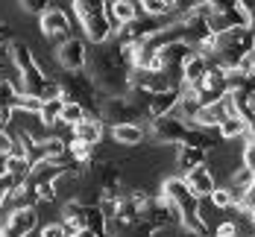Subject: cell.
<instances>
[{"label": "cell", "mask_w": 255, "mask_h": 237, "mask_svg": "<svg viewBox=\"0 0 255 237\" xmlns=\"http://www.w3.org/2000/svg\"><path fill=\"white\" fill-rule=\"evenodd\" d=\"M24 182V179H15L12 173H6V170H0V208L12 199V193H15V187Z\"/></svg>", "instance_id": "603a6c76"}, {"label": "cell", "mask_w": 255, "mask_h": 237, "mask_svg": "<svg viewBox=\"0 0 255 237\" xmlns=\"http://www.w3.org/2000/svg\"><path fill=\"white\" fill-rule=\"evenodd\" d=\"M38 229V211L35 208H15L0 226V237H29Z\"/></svg>", "instance_id": "52a82bcc"}, {"label": "cell", "mask_w": 255, "mask_h": 237, "mask_svg": "<svg viewBox=\"0 0 255 237\" xmlns=\"http://www.w3.org/2000/svg\"><path fill=\"white\" fill-rule=\"evenodd\" d=\"M208 71H211L208 59L200 56V53H194V56L188 59L185 71H182V85H188V88H200V85H203V79L208 77Z\"/></svg>", "instance_id": "9a60e30c"}, {"label": "cell", "mask_w": 255, "mask_h": 237, "mask_svg": "<svg viewBox=\"0 0 255 237\" xmlns=\"http://www.w3.org/2000/svg\"><path fill=\"white\" fill-rule=\"evenodd\" d=\"M179 100H182V85L179 88H170V91H161V94H150L144 97V117L150 120H161V117H170L176 114Z\"/></svg>", "instance_id": "8992f818"}, {"label": "cell", "mask_w": 255, "mask_h": 237, "mask_svg": "<svg viewBox=\"0 0 255 237\" xmlns=\"http://www.w3.org/2000/svg\"><path fill=\"white\" fill-rule=\"evenodd\" d=\"M109 9V0H74V12H77L79 24L82 21H88L91 15H100Z\"/></svg>", "instance_id": "ffe728a7"}, {"label": "cell", "mask_w": 255, "mask_h": 237, "mask_svg": "<svg viewBox=\"0 0 255 237\" xmlns=\"http://www.w3.org/2000/svg\"><path fill=\"white\" fill-rule=\"evenodd\" d=\"M138 6L147 18H167L173 12V3H167V0H138Z\"/></svg>", "instance_id": "7402d4cb"}, {"label": "cell", "mask_w": 255, "mask_h": 237, "mask_svg": "<svg viewBox=\"0 0 255 237\" xmlns=\"http://www.w3.org/2000/svg\"><path fill=\"white\" fill-rule=\"evenodd\" d=\"M15 147H18V141H15V135H12L9 129H0V156L6 158L9 153H12V150H15Z\"/></svg>", "instance_id": "4316f807"}, {"label": "cell", "mask_w": 255, "mask_h": 237, "mask_svg": "<svg viewBox=\"0 0 255 237\" xmlns=\"http://www.w3.org/2000/svg\"><path fill=\"white\" fill-rule=\"evenodd\" d=\"M74 138L82 141V144L100 147V141H103V120H100V117H88V120H82L79 126H74Z\"/></svg>", "instance_id": "e0dca14e"}, {"label": "cell", "mask_w": 255, "mask_h": 237, "mask_svg": "<svg viewBox=\"0 0 255 237\" xmlns=\"http://www.w3.org/2000/svg\"><path fill=\"white\" fill-rule=\"evenodd\" d=\"M253 50H255V32L250 26H238V29H229V32L217 35L214 56L208 59V65L211 68H223L226 74H232L250 59Z\"/></svg>", "instance_id": "7a4b0ae2"}, {"label": "cell", "mask_w": 255, "mask_h": 237, "mask_svg": "<svg viewBox=\"0 0 255 237\" xmlns=\"http://www.w3.org/2000/svg\"><path fill=\"white\" fill-rule=\"evenodd\" d=\"M38 21H41V32H44L47 38H53V41H56V38H62V41L71 38V35H68V32H71V18H68V12L50 9V12H44Z\"/></svg>", "instance_id": "7c38bea8"}, {"label": "cell", "mask_w": 255, "mask_h": 237, "mask_svg": "<svg viewBox=\"0 0 255 237\" xmlns=\"http://www.w3.org/2000/svg\"><path fill=\"white\" fill-rule=\"evenodd\" d=\"M250 126H253V123H250L244 114H229V117H223V123L217 126V132H220L223 141H244L247 132H250Z\"/></svg>", "instance_id": "2e32d148"}, {"label": "cell", "mask_w": 255, "mask_h": 237, "mask_svg": "<svg viewBox=\"0 0 255 237\" xmlns=\"http://www.w3.org/2000/svg\"><path fill=\"white\" fill-rule=\"evenodd\" d=\"M53 0H21V6H24V12H29V15H44V12H50Z\"/></svg>", "instance_id": "484cf974"}, {"label": "cell", "mask_w": 255, "mask_h": 237, "mask_svg": "<svg viewBox=\"0 0 255 237\" xmlns=\"http://www.w3.org/2000/svg\"><path fill=\"white\" fill-rule=\"evenodd\" d=\"M12 41H15V35H12V26L0 21V47H9Z\"/></svg>", "instance_id": "4dcf8cb0"}, {"label": "cell", "mask_w": 255, "mask_h": 237, "mask_svg": "<svg viewBox=\"0 0 255 237\" xmlns=\"http://www.w3.org/2000/svg\"><path fill=\"white\" fill-rule=\"evenodd\" d=\"M82 120H88V111H85L79 103H68V100H65V108H62L59 123H62V126H68V129H74V126H79Z\"/></svg>", "instance_id": "44dd1931"}, {"label": "cell", "mask_w": 255, "mask_h": 237, "mask_svg": "<svg viewBox=\"0 0 255 237\" xmlns=\"http://www.w3.org/2000/svg\"><path fill=\"white\" fill-rule=\"evenodd\" d=\"M59 82H62V97L68 103H79L88 111V117H100V111H97V85L85 71L82 74H68Z\"/></svg>", "instance_id": "3957f363"}, {"label": "cell", "mask_w": 255, "mask_h": 237, "mask_svg": "<svg viewBox=\"0 0 255 237\" xmlns=\"http://www.w3.org/2000/svg\"><path fill=\"white\" fill-rule=\"evenodd\" d=\"M56 59L59 65L68 71V74H82L88 68V50H85V41L79 38H65L56 50Z\"/></svg>", "instance_id": "ba28073f"}, {"label": "cell", "mask_w": 255, "mask_h": 237, "mask_svg": "<svg viewBox=\"0 0 255 237\" xmlns=\"http://www.w3.org/2000/svg\"><path fill=\"white\" fill-rule=\"evenodd\" d=\"M253 187H255V170L247 167V164H238L229 173V179H226V190H229L232 199H235V208L247 199V193H250Z\"/></svg>", "instance_id": "9c48e42d"}, {"label": "cell", "mask_w": 255, "mask_h": 237, "mask_svg": "<svg viewBox=\"0 0 255 237\" xmlns=\"http://www.w3.org/2000/svg\"><path fill=\"white\" fill-rule=\"evenodd\" d=\"M185 182H188V187L194 190L197 199H211V193L217 190V179H214V173H211L208 164H205V167H197V170H191V173L185 176Z\"/></svg>", "instance_id": "4fadbf2b"}, {"label": "cell", "mask_w": 255, "mask_h": 237, "mask_svg": "<svg viewBox=\"0 0 255 237\" xmlns=\"http://www.w3.org/2000/svg\"><path fill=\"white\" fill-rule=\"evenodd\" d=\"M18 94H21V91H18L9 79H0V111H3V108H15Z\"/></svg>", "instance_id": "cb8c5ba5"}, {"label": "cell", "mask_w": 255, "mask_h": 237, "mask_svg": "<svg viewBox=\"0 0 255 237\" xmlns=\"http://www.w3.org/2000/svg\"><path fill=\"white\" fill-rule=\"evenodd\" d=\"M9 59H12V65L21 71L24 94H29L32 100H41V103H47V100H59V97H62V82L53 79V77H47V74L41 71V65L35 62L32 47H29L26 41L15 38V41L9 44Z\"/></svg>", "instance_id": "6da1fadb"}, {"label": "cell", "mask_w": 255, "mask_h": 237, "mask_svg": "<svg viewBox=\"0 0 255 237\" xmlns=\"http://www.w3.org/2000/svg\"><path fill=\"white\" fill-rule=\"evenodd\" d=\"M211 237H214V235H211Z\"/></svg>", "instance_id": "836d02e7"}, {"label": "cell", "mask_w": 255, "mask_h": 237, "mask_svg": "<svg viewBox=\"0 0 255 237\" xmlns=\"http://www.w3.org/2000/svg\"><path fill=\"white\" fill-rule=\"evenodd\" d=\"M238 6H241L244 15L250 18V29L255 32V0H238Z\"/></svg>", "instance_id": "f546056e"}, {"label": "cell", "mask_w": 255, "mask_h": 237, "mask_svg": "<svg viewBox=\"0 0 255 237\" xmlns=\"http://www.w3.org/2000/svg\"><path fill=\"white\" fill-rule=\"evenodd\" d=\"M188 132H191V123H185L182 117L170 114V117H161V120H153V135L158 144L164 147H182L188 141Z\"/></svg>", "instance_id": "5b68a950"}, {"label": "cell", "mask_w": 255, "mask_h": 237, "mask_svg": "<svg viewBox=\"0 0 255 237\" xmlns=\"http://www.w3.org/2000/svg\"><path fill=\"white\" fill-rule=\"evenodd\" d=\"M0 56H3V47H0Z\"/></svg>", "instance_id": "1f68e13d"}, {"label": "cell", "mask_w": 255, "mask_h": 237, "mask_svg": "<svg viewBox=\"0 0 255 237\" xmlns=\"http://www.w3.org/2000/svg\"><path fill=\"white\" fill-rule=\"evenodd\" d=\"M211 205L217 211H229V208H235V199H232V193L226 190V187H217L214 193H211V199H208Z\"/></svg>", "instance_id": "d4e9b609"}, {"label": "cell", "mask_w": 255, "mask_h": 237, "mask_svg": "<svg viewBox=\"0 0 255 237\" xmlns=\"http://www.w3.org/2000/svg\"><path fill=\"white\" fill-rule=\"evenodd\" d=\"M109 3H112V0H109Z\"/></svg>", "instance_id": "d6a6232c"}, {"label": "cell", "mask_w": 255, "mask_h": 237, "mask_svg": "<svg viewBox=\"0 0 255 237\" xmlns=\"http://www.w3.org/2000/svg\"><path fill=\"white\" fill-rule=\"evenodd\" d=\"M82 29H85V38L94 41V44H109L115 38V24H112V18L106 12L91 15L88 21H82Z\"/></svg>", "instance_id": "30bf717a"}, {"label": "cell", "mask_w": 255, "mask_h": 237, "mask_svg": "<svg viewBox=\"0 0 255 237\" xmlns=\"http://www.w3.org/2000/svg\"><path fill=\"white\" fill-rule=\"evenodd\" d=\"M208 156H211V153H205V150H200V147H188V144H182V147H176V158H173V164H176L179 176H188L191 170L205 167V164H208Z\"/></svg>", "instance_id": "8fae6325"}, {"label": "cell", "mask_w": 255, "mask_h": 237, "mask_svg": "<svg viewBox=\"0 0 255 237\" xmlns=\"http://www.w3.org/2000/svg\"><path fill=\"white\" fill-rule=\"evenodd\" d=\"M112 138L118 144H124V147H141L144 138H147V132H144L141 123H124V126H115L112 129Z\"/></svg>", "instance_id": "ac0fdd59"}, {"label": "cell", "mask_w": 255, "mask_h": 237, "mask_svg": "<svg viewBox=\"0 0 255 237\" xmlns=\"http://www.w3.org/2000/svg\"><path fill=\"white\" fill-rule=\"evenodd\" d=\"M253 74H255V71H253Z\"/></svg>", "instance_id": "e575fe53"}, {"label": "cell", "mask_w": 255, "mask_h": 237, "mask_svg": "<svg viewBox=\"0 0 255 237\" xmlns=\"http://www.w3.org/2000/svg\"><path fill=\"white\" fill-rule=\"evenodd\" d=\"M62 108H65V97H59V100H47V103H41V111H38V120L53 129V126H59V117H62Z\"/></svg>", "instance_id": "d6986e66"}, {"label": "cell", "mask_w": 255, "mask_h": 237, "mask_svg": "<svg viewBox=\"0 0 255 237\" xmlns=\"http://www.w3.org/2000/svg\"><path fill=\"white\" fill-rule=\"evenodd\" d=\"M141 117H144V105H138L129 97H109L100 108V120L112 123V129L124 123H141Z\"/></svg>", "instance_id": "277c9868"}, {"label": "cell", "mask_w": 255, "mask_h": 237, "mask_svg": "<svg viewBox=\"0 0 255 237\" xmlns=\"http://www.w3.org/2000/svg\"><path fill=\"white\" fill-rule=\"evenodd\" d=\"M106 15L112 18L115 26H127L141 18V6H138V0H112L109 9H106Z\"/></svg>", "instance_id": "5bb4252c"}, {"label": "cell", "mask_w": 255, "mask_h": 237, "mask_svg": "<svg viewBox=\"0 0 255 237\" xmlns=\"http://www.w3.org/2000/svg\"><path fill=\"white\" fill-rule=\"evenodd\" d=\"M214 237H238V223L235 220H226L214 229Z\"/></svg>", "instance_id": "83f0119b"}, {"label": "cell", "mask_w": 255, "mask_h": 237, "mask_svg": "<svg viewBox=\"0 0 255 237\" xmlns=\"http://www.w3.org/2000/svg\"><path fill=\"white\" fill-rule=\"evenodd\" d=\"M41 237H71V235H68V229L62 223H50V226L41 229Z\"/></svg>", "instance_id": "f1b7e54d"}]
</instances>
